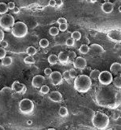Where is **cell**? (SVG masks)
Wrapping results in <instances>:
<instances>
[{
	"mask_svg": "<svg viewBox=\"0 0 121 130\" xmlns=\"http://www.w3.org/2000/svg\"><path fill=\"white\" fill-rule=\"evenodd\" d=\"M97 100L101 106L108 108H117L121 105V88H101L97 95Z\"/></svg>",
	"mask_w": 121,
	"mask_h": 130,
	"instance_id": "obj_1",
	"label": "cell"
},
{
	"mask_svg": "<svg viewBox=\"0 0 121 130\" xmlns=\"http://www.w3.org/2000/svg\"><path fill=\"white\" fill-rule=\"evenodd\" d=\"M92 86L91 78L89 76L81 74L77 76L75 78L74 81V88L80 93L87 92Z\"/></svg>",
	"mask_w": 121,
	"mask_h": 130,
	"instance_id": "obj_2",
	"label": "cell"
},
{
	"mask_svg": "<svg viewBox=\"0 0 121 130\" xmlns=\"http://www.w3.org/2000/svg\"><path fill=\"white\" fill-rule=\"evenodd\" d=\"M92 124L94 128L97 129H105L108 126L109 118L106 114L101 113V112H96V114L92 118Z\"/></svg>",
	"mask_w": 121,
	"mask_h": 130,
	"instance_id": "obj_3",
	"label": "cell"
},
{
	"mask_svg": "<svg viewBox=\"0 0 121 130\" xmlns=\"http://www.w3.org/2000/svg\"><path fill=\"white\" fill-rule=\"evenodd\" d=\"M11 32L16 38H23L28 34V26L24 22L17 21L14 23L12 29H11Z\"/></svg>",
	"mask_w": 121,
	"mask_h": 130,
	"instance_id": "obj_4",
	"label": "cell"
},
{
	"mask_svg": "<svg viewBox=\"0 0 121 130\" xmlns=\"http://www.w3.org/2000/svg\"><path fill=\"white\" fill-rule=\"evenodd\" d=\"M14 23V18L11 14H5L0 17V27L6 31H9L10 28H12Z\"/></svg>",
	"mask_w": 121,
	"mask_h": 130,
	"instance_id": "obj_5",
	"label": "cell"
},
{
	"mask_svg": "<svg viewBox=\"0 0 121 130\" xmlns=\"http://www.w3.org/2000/svg\"><path fill=\"white\" fill-rule=\"evenodd\" d=\"M34 103L31 99H24L19 103V109L23 114H30L34 110Z\"/></svg>",
	"mask_w": 121,
	"mask_h": 130,
	"instance_id": "obj_6",
	"label": "cell"
},
{
	"mask_svg": "<svg viewBox=\"0 0 121 130\" xmlns=\"http://www.w3.org/2000/svg\"><path fill=\"white\" fill-rule=\"evenodd\" d=\"M112 74L111 73V72H108V71H102V72L100 73L98 76V80L100 84L104 86L109 85L112 82Z\"/></svg>",
	"mask_w": 121,
	"mask_h": 130,
	"instance_id": "obj_7",
	"label": "cell"
},
{
	"mask_svg": "<svg viewBox=\"0 0 121 130\" xmlns=\"http://www.w3.org/2000/svg\"><path fill=\"white\" fill-rule=\"evenodd\" d=\"M50 78L51 80V83L53 85H59L62 83L63 76L62 74L58 72V71H54V72H52V73L50 75Z\"/></svg>",
	"mask_w": 121,
	"mask_h": 130,
	"instance_id": "obj_8",
	"label": "cell"
},
{
	"mask_svg": "<svg viewBox=\"0 0 121 130\" xmlns=\"http://www.w3.org/2000/svg\"><path fill=\"white\" fill-rule=\"evenodd\" d=\"M11 88H12V90L14 92L18 93V94H21V95L25 94L26 92V90H27L26 86L24 84L20 83L19 81H14L13 83Z\"/></svg>",
	"mask_w": 121,
	"mask_h": 130,
	"instance_id": "obj_9",
	"label": "cell"
},
{
	"mask_svg": "<svg viewBox=\"0 0 121 130\" xmlns=\"http://www.w3.org/2000/svg\"><path fill=\"white\" fill-rule=\"evenodd\" d=\"M107 36L113 42L121 43V32L119 30H110L108 32Z\"/></svg>",
	"mask_w": 121,
	"mask_h": 130,
	"instance_id": "obj_10",
	"label": "cell"
},
{
	"mask_svg": "<svg viewBox=\"0 0 121 130\" xmlns=\"http://www.w3.org/2000/svg\"><path fill=\"white\" fill-rule=\"evenodd\" d=\"M73 66L75 69H77L79 70H83L86 66V61L83 57H76L73 62Z\"/></svg>",
	"mask_w": 121,
	"mask_h": 130,
	"instance_id": "obj_11",
	"label": "cell"
},
{
	"mask_svg": "<svg viewBox=\"0 0 121 130\" xmlns=\"http://www.w3.org/2000/svg\"><path fill=\"white\" fill-rule=\"evenodd\" d=\"M45 83V78L44 76L42 75H36L35 76L32 81V87L36 88H40Z\"/></svg>",
	"mask_w": 121,
	"mask_h": 130,
	"instance_id": "obj_12",
	"label": "cell"
},
{
	"mask_svg": "<svg viewBox=\"0 0 121 130\" xmlns=\"http://www.w3.org/2000/svg\"><path fill=\"white\" fill-rule=\"evenodd\" d=\"M49 99L52 102L59 103L62 99V95L59 92H57V91L51 92L50 93H49Z\"/></svg>",
	"mask_w": 121,
	"mask_h": 130,
	"instance_id": "obj_13",
	"label": "cell"
},
{
	"mask_svg": "<svg viewBox=\"0 0 121 130\" xmlns=\"http://www.w3.org/2000/svg\"><path fill=\"white\" fill-rule=\"evenodd\" d=\"M89 47H90V51H91L95 55H101V54H102V53H104V51H105V50H104L103 47L101 45L97 44H90L89 46Z\"/></svg>",
	"mask_w": 121,
	"mask_h": 130,
	"instance_id": "obj_14",
	"label": "cell"
},
{
	"mask_svg": "<svg viewBox=\"0 0 121 130\" xmlns=\"http://www.w3.org/2000/svg\"><path fill=\"white\" fill-rule=\"evenodd\" d=\"M113 9H114L113 4L110 2L104 3L101 5V10L105 14H111L113 11Z\"/></svg>",
	"mask_w": 121,
	"mask_h": 130,
	"instance_id": "obj_15",
	"label": "cell"
},
{
	"mask_svg": "<svg viewBox=\"0 0 121 130\" xmlns=\"http://www.w3.org/2000/svg\"><path fill=\"white\" fill-rule=\"evenodd\" d=\"M57 56H58V61L62 64H65L68 62V54L66 52L61 51Z\"/></svg>",
	"mask_w": 121,
	"mask_h": 130,
	"instance_id": "obj_16",
	"label": "cell"
},
{
	"mask_svg": "<svg viewBox=\"0 0 121 130\" xmlns=\"http://www.w3.org/2000/svg\"><path fill=\"white\" fill-rule=\"evenodd\" d=\"M110 70H111V72H112L113 73H121V64L119 62L112 63L110 66Z\"/></svg>",
	"mask_w": 121,
	"mask_h": 130,
	"instance_id": "obj_17",
	"label": "cell"
},
{
	"mask_svg": "<svg viewBox=\"0 0 121 130\" xmlns=\"http://www.w3.org/2000/svg\"><path fill=\"white\" fill-rule=\"evenodd\" d=\"M12 58L10 56H6L2 59V65L4 66H9L12 64Z\"/></svg>",
	"mask_w": 121,
	"mask_h": 130,
	"instance_id": "obj_18",
	"label": "cell"
},
{
	"mask_svg": "<svg viewBox=\"0 0 121 130\" xmlns=\"http://www.w3.org/2000/svg\"><path fill=\"white\" fill-rule=\"evenodd\" d=\"M58 62V56H57L56 55H50L48 57V62L50 65H55Z\"/></svg>",
	"mask_w": 121,
	"mask_h": 130,
	"instance_id": "obj_19",
	"label": "cell"
},
{
	"mask_svg": "<svg viewBox=\"0 0 121 130\" xmlns=\"http://www.w3.org/2000/svg\"><path fill=\"white\" fill-rule=\"evenodd\" d=\"M8 10L9 8L7 4H6L5 3H0V14L3 15L5 14H7Z\"/></svg>",
	"mask_w": 121,
	"mask_h": 130,
	"instance_id": "obj_20",
	"label": "cell"
},
{
	"mask_svg": "<svg viewBox=\"0 0 121 130\" xmlns=\"http://www.w3.org/2000/svg\"><path fill=\"white\" fill-rule=\"evenodd\" d=\"M79 51L81 53V54H83V55H86V54H87V53L90 51V47H89V46H87L86 44H82L81 47H79Z\"/></svg>",
	"mask_w": 121,
	"mask_h": 130,
	"instance_id": "obj_21",
	"label": "cell"
},
{
	"mask_svg": "<svg viewBox=\"0 0 121 130\" xmlns=\"http://www.w3.org/2000/svg\"><path fill=\"white\" fill-rule=\"evenodd\" d=\"M100 71L98 69H94L92 70L90 73V77L93 80H97L98 79V76H99V74H100Z\"/></svg>",
	"mask_w": 121,
	"mask_h": 130,
	"instance_id": "obj_22",
	"label": "cell"
},
{
	"mask_svg": "<svg viewBox=\"0 0 121 130\" xmlns=\"http://www.w3.org/2000/svg\"><path fill=\"white\" fill-rule=\"evenodd\" d=\"M112 83H113V85L116 88H121V77L119 76H116V77L112 80Z\"/></svg>",
	"mask_w": 121,
	"mask_h": 130,
	"instance_id": "obj_23",
	"label": "cell"
},
{
	"mask_svg": "<svg viewBox=\"0 0 121 130\" xmlns=\"http://www.w3.org/2000/svg\"><path fill=\"white\" fill-rule=\"evenodd\" d=\"M58 114L61 117H67L68 115V111L66 107H65V106H61V107L59 109Z\"/></svg>",
	"mask_w": 121,
	"mask_h": 130,
	"instance_id": "obj_24",
	"label": "cell"
},
{
	"mask_svg": "<svg viewBox=\"0 0 121 130\" xmlns=\"http://www.w3.org/2000/svg\"><path fill=\"white\" fill-rule=\"evenodd\" d=\"M37 50L34 47H28L27 50H26V53L28 54V55H30V56H33L36 54Z\"/></svg>",
	"mask_w": 121,
	"mask_h": 130,
	"instance_id": "obj_25",
	"label": "cell"
},
{
	"mask_svg": "<svg viewBox=\"0 0 121 130\" xmlns=\"http://www.w3.org/2000/svg\"><path fill=\"white\" fill-rule=\"evenodd\" d=\"M71 38H72L74 40H80L81 39V33H80L79 31H75L72 33L71 35Z\"/></svg>",
	"mask_w": 121,
	"mask_h": 130,
	"instance_id": "obj_26",
	"label": "cell"
},
{
	"mask_svg": "<svg viewBox=\"0 0 121 130\" xmlns=\"http://www.w3.org/2000/svg\"><path fill=\"white\" fill-rule=\"evenodd\" d=\"M35 59L32 56H30V55H28L25 59H24V62L27 65H32V64H34L35 63Z\"/></svg>",
	"mask_w": 121,
	"mask_h": 130,
	"instance_id": "obj_27",
	"label": "cell"
},
{
	"mask_svg": "<svg viewBox=\"0 0 121 130\" xmlns=\"http://www.w3.org/2000/svg\"><path fill=\"white\" fill-rule=\"evenodd\" d=\"M49 33L52 36H56V35H57L59 33V29L56 27H51L49 30Z\"/></svg>",
	"mask_w": 121,
	"mask_h": 130,
	"instance_id": "obj_28",
	"label": "cell"
},
{
	"mask_svg": "<svg viewBox=\"0 0 121 130\" xmlns=\"http://www.w3.org/2000/svg\"><path fill=\"white\" fill-rule=\"evenodd\" d=\"M39 46L42 47V48H47L49 46V41L47 39H42L39 41Z\"/></svg>",
	"mask_w": 121,
	"mask_h": 130,
	"instance_id": "obj_29",
	"label": "cell"
},
{
	"mask_svg": "<svg viewBox=\"0 0 121 130\" xmlns=\"http://www.w3.org/2000/svg\"><path fill=\"white\" fill-rule=\"evenodd\" d=\"M50 92V88L47 86V85H43L41 88H40V92H41L42 94L43 95H47Z\"/></svg>",
	"mask_w": 121,
	"mask_h": 130,
	"instance_id": "obj_30",
	"label": "cell"
},
{
	"mask_svg": "<svg viewBox=\"0 0 121 130\" xmlns=\"http://www.w3.org/2000/svg\"><path fill=\"white\" fill-rule=\"evenodd\" d=\"M76 58V54L74 51H70L68 53V60L70 61H75V59Z\"/></svg>",
	"mask_w": 121,
	"mask_h": 130,
	"instance_id": "obj_31",
	"label": "cell"
},
{
	"mask_svg": "<svg viewBox=\"0 0 121 130\" xmlns=\"http://www.w3.org/2000/svg\"><path fill=\"white\" fill-rule=\"evenodd\" d=\"M67 28H68V25H67V23H65V24H60L59 25V31L61 32H65L67 30Z\"/></svg>",
	"mask_w": 121,
	"mask_h": 130,
	"instance_id": "obj_32",
	"label": "cell"
},
{
	"mask_svg": "<svg viewBox=\"0 0 121 130\" xmlns=\"http://www.w3.org/2000/svg\"><path fill=\"white\" fill-rule=\"evenodd\" d=\"M65 44H66V45L68 46V47L74 46V44H75V40H74L72 38H68V39H67Z\"/></svg>",
	"mask_w": 121,
	"mask_h": 130,
	"instance_id": "obj_33",
	"label": "cell"
},
{
	"mask_svg": "<svg viewBox=\"0 0 121 130\" xmlns=\"http://www.w3.org/2000/svg\"><path fill=\"white\" fill-rule=\"evenodd\" d=\"M6 55H7V51L5 50V48L0 47V59L2 60L4 57H6Z\"/></svg>",
	"mask_w": 121,
	"mask_h": 130,
	"instance_id": "obj_34",
	"label": "cell"
},
{
	"mask_svg": "<svg viewBox=\"0 0 121 130\" xmlns=\"http://www.w3.org/2000/svg\"><path fill=\"white\" fill-rule=\"evenodd\" d=\"M69 74H70V77L71 78H76L77 76V73H76V71L73 69H71L69 70Z\"/></svg>",
	"mask_w": 121,
	"mask_h": 130,
	"instance_id": "obj_35",
	"label": "cell"
},
{
	"mask_svg": "<svg viewBox=\"0 0 121 130\" xmlns=\"http://www.w3.org/2000/svg\"><path fill=\"white\" fill-rule=\"evenodd\" d=\"M63 78H64L65 80H68L69 79H70V74H69V71H65L64 73H63L62 75Z\"/></svg>",
	"mask_w": 121,
	"mask_h": 130,
	"instance_id": "obj_36",
	"label": "cell"
},
{
	"mask_svg": "<svg viewBox=\"0 0 121 130\" xmlns=\"http://www.w3.org/2000/svg\"><path fill=\"white\" fill-rule=\"evenodd\" d=\"M57 23L59 24H65V23H67V20L65 18V17H60V18H58L57 19Z\"/></svg>",
	"mask_w": 121,
	"mask_h": 130,
	"instance_id": "obj_37",
	"label": "cell"
},
{
	"mask_svg": "<svg viewBox=\"0 0 121 130\" xmlns=\"http://www.w3.org/2000/svg\"><path fill=\"white\" fill-rule=\"evenodd\" d=\"M7 6H8L9 10H13L14 9V7H16V6H15V3H13V2L9 3L7 4Z\"/></svg>",
	"mask_w": 121,
	"mask_h": 130,
	"instance_id": "obj_38",
	"label": "cell"
},
{
	"mask_svg": "<svg viewBox=\"0 0 121 130\" xmlns=\"http://www.w3.org/2000/svg\"><path fill=\"white\" fill-rule=\"evenodd\" d=\"M52 72H53V71H52V69L50 68H47V69H45V70H44V73L47 76H50L52 73Z\"/></svg>",
	"mask_w": 121,
	"mask_h": 130,
	"instance_id": "obj_39",
	"label": "cell"
},
{
	"mask_svg": "<svg viewBox=\"0 0 121 130\" xmlns=\"http://www.w3.org/2000/svg\"><path fill=\"white\" fill-rule=\"evenodd\" d=\"M0 46H1V47H3V48H7V47H8V43L7 42V41L3 40L2 42L0 43Z\"/></svg>",
	"mask_w": 121,
	"mask_h": 130,
	"instance_id": "obj_40",
	"label": "cell"
},
{
	"mask_svg": "<svg viewBox=\"0 0 121 130\" xmlns=\"http://www.w3.org/2000/svg\"><path fill=\"white\" fill-rule=\"evenodd\" d=\"M4 35H5L4 32L2 30L1 28H0V43H1L2 41L3 40V39H4Z\"/></svg>",
	"mask_w": 121,
	"mask_h": 130,
	"instance_id": "obj_41",
	"label": "cell"
},
{
	"mask_svg": "<svg viewBox=\"0 0 121 130\" xmlns=\"http://www.w3.org/2000/svg\"><path fill=\"white\" fill-rule=\"evenodd\" d=\"M49 5H50V7H54L55 6H56V0H50V1H49Z\"/></svg>",
	"mask_w": 121,
	"mask_h": 130,
	"instance_id": "obj_42",
	"label": "cell"
},
{
	"mask_svg": "<svg viewBox=\"0 0 121 130\" xmlns=\"http://www.w3.org/2000/svg\"><path fill=\"white\" fill-rule=\"evenodd\" d=\"M13 12H14V14H18L19 12H20V9H19L18 7H14V9L13 10Z\"/></svg>",
	"mask_w": 121,
	"mask_h": 130,
	"instance_id": "obj_43",
	"label": "cell"
},
{
	"mask_svg": "<svg viewBox=\"0 0 121 130\" xmlns=\"http://www.w3.org/2000/svg\"><path fill=\"white\" fill-rule=\"evenodd\" d=\"M61 5H62V0H56V6L61 7Z\"/></svg>",
	"mask_w": 121,
	"mask_h": 130,
	"instance_id": "obj_44",
	"label": "cell"
},
{
	"mask_svg": "<svg viewBox=\"0 0 121 130\" xmlns=\"http://www.w3.org/2000/svg\"><path fill=\"white\" fill-rule=\"evenodd\" d=\"M27 124H28V125H32V120H28L27 121Z\"/></svg>",
	"mask_w": 121,
	"mask_h": 130,
	"instance_id": "obj_45",
	"label": "cell"
},
{
	"mask_svg": "<svg viewBox=\"0 0 121 130\" xmlns=\"http://www.w3.org/2000/svg\"><path fill=\"white\" fill-rule=\"evenodd\" d=\"M90 3H96L97 0H90Z\"/></svg>",
	"mask_w": 121,
	"mask_h": 130,
	"instance_id": "obj_46",
	"label": "cell"
},
{
	"mask_svg": "<svg viewBox=\"0 0 121 130\" xmlns=\"http://www.w3.org/2000/svg\"><path fill=\"white\" fill-rule=\"evenodd\" d=\"M119 12H120V13H121V6H119Z\"/></svg>",
	"mask_w": 121,
	"mask_h": 130,
	"instance_id": "obj_47",
	"label": "cell"
},
{
	"mask_svg": "<svg viewBox=\"0 0 121 130\" xmlns=\"http://www.w3.org/2000/svg\"><path fill=\"white\" fill-rule=\"evenodd\" d=\"M104 1H105V3H108L109 2V0H104Z\"/></svg>",
	"mask_w": 121,
	"mask_h": 130,
	"instance_id": "obj_48",
	"label": "cell"
},
{
	"mask_svg": "<svg viewBox=\"0 0 121 130\" xmlns=\"http://www.w3.org/2000/svg\"><path fill=\"white\" fill-rule=\"evenodd\" d=\"M119 76H120V77H121V73H120V75H119Z\"/></svg>",
	"mask_w": 121,
	"mask_h": 130,
	"instance_id": "obj_49",
	"label": "cell"
}]
</instances>
